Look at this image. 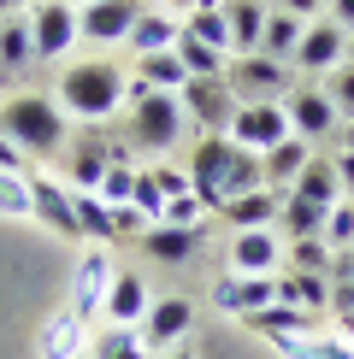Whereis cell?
I'll use <instances>...</instances> for the list:
<instances>
[{"label":"cell","mask_w":354,"mask_h":359,"mask_svg":"<svg viewBox=\"0 0 354 359\" xmlns=\"http://www.w3.org/2000/svg\"><path fill=\"white\" fill-rule=\"evenodd\" d=\"M277 12H289V18H301V24H313V18H324V6L331 0H272Z\"/></svg>","instance_id":"cell-42"},{"label":"cell","mask_w":354,"mask_h":359,"mask_svg":"<svg viewBox=\"0 0 354 359\" xmlns=\"http://www.w3.org/2000/svg\"><path fill=\"white\" fill-rule=\"evenodd\" d=\"M136 242H142V253H148L154 265H189V259L201 253V242H206V224H201V230H177V224H148Z\"/></svg>","instance_id":"cell-19"},{"label":"cell","mask_w":354,"mask_h":359,"mask_svg":"<svg viewBox=\"0 0 354 359\" xmlns=\"http://www.w3.org/2000/svg\"><path fill=\"white\" fill-rule=\"evenodd\" d=\"M177 100H183L189 124H195L201 136H225L230 118H236V107H242V100L230 95V83H225V77H189V88H183Z\"/></svg>","instance_id":"cell-8"},{"label":"cell","mask_w":354,"mask_h":359,"mask_svg":"<svg viewBox=\"0 0 354 359\" xmlns=\"http://www.w3.org/2000/svg\"><path fill=\"white\" fill-rule=\"evenodd\" d=\"M112 218H118V242H124V236H142V230H148V218L136 212V206H112Z\"/></svg>","instance_id":"cell-44"},{"label":"cell","mask_w":354,"mask_h":359,"mask_svg":"<svg viewBox=\"0 0 354 359\" xmlns=\"http://www.w3.org/2000/svg\"><path fill=\"white\" fill-rule=\"evenodd\" d=\"M336 336H343V341H354V312H343V318H336Z\"/></svg>","instance_id":"cell-49"},{"label":"cell","mask_w":354,"mask_h":359,"mask_svg":"<svg viewBox=\"0 0 354 359\" xmlns=\"http://www.w3.org/2000/svg\"><path fill=\"white\" fill-rule=\"evenodd\" d=\"M225 136L236 147H248V154H266V147H277L289 136V118H284V100H248V107H236L230 130Z\"/></svg>","instance_id":"cell-14"},{"label":"cell","mask_w":354,"mask_h":359,"mask_svg":"<svg viewBox=\"0 0 354 359\" xmlns=\"http://www.w3.org/2000/svg\"><path fill=\"white\" fill-rule=\"evenodd\" d=\"M136 330L148 341V353H166V348H177V341H189V330H195V301H189V294H166V301L148 306V318L136 324Z\"/></svg>","instance_id":"cell-15"},{"label":"cell","mask_w":354,"mask_h":359,"mask_svg":"<svg viewBox=\"0 0 354 359\" xmlns=\"http://www.w3.org/2000/svg\"><path fill=\"white\" fill-rule=\"evenodd\" d=\"M225 18H230V59H236V53H260L266 18H272V0H225Z\"/></svg>","instance_id":"cell-24"},{"label":"cell","mask_w":354,"mask_h":359,"mask_svg":"<svg viewBox=\"0 0 354 359\" xmlns=\"http://www.w3.org/2000/svg\"><path fill=\"white\" fill-rule=\"evenodd\" d=\"M0 18H6V6H0Z\"/></svg>","instance_id":"cell-55"},{"label":"cell","mask_w":354,"mask_h":359,"mask_svg":"<svg viewBox=\"0 0 354 359\" xmlns=\"http://www.w3.org/2000/svg\"><path fill=\"white\" fill-rule=\"evenodd\" d=\"M130 77H136L142 88H159V95H183L189 88V71H183V59H177V48L130 59Z\"/></svg>","instance_id":"cell-26"},{"label":"cell","mask_w":354,"mask_h":359,"mask_svg":"<svg viewBox=\"0 0 354 359\" xmlns=\"http://www.w3.org/2000/svg\"><path fill=\"white\" fill-rule=\"evenodd\" d=\"M348 59H354V29H348Z\"/></svg>","instance_id":"cell-53"},{"label":"cell","mask_w":354,"mask_h":359,"mask_svg":"<svg viewBox=\"0 0 354 359\" xmlns=\"http://www.w3.org/2000/svg\"><path fill=\"white\" fill-rule=\"evenodd\" d=\"M6 6H12V12H29V6H36V0H6Z\"/></svg>","instance_id":"cell-52"},{"label":"cell","mask_w":354,"mask_h":359,"mask_svg":"<svg viewBox=\"0 0 354 359\" xmlns=\"http://www.w3.org/2000/svg\"><path fill=\"white\" fill-rule=\"evenodd\" d=\"M130 206H136L148 224H159V218H166V189H159L154 165H136V194H130Z\"/></svg>","instance_id":"cell-36"},{"label":"cell","mask_w":354,"mask_h":359,"mask_svg":"<svg viewBox=\"0 0 354 359\" xmlns=\"http://www.w3.org/2000/svg\"><path fill=\"white\" fill-rule=\"evenodd\" d=\"M319 147L313 142H301V136H284L277 147H266L260 154V165H266V189H277V194H289L295 189V177L307 171V159H313Z\"/></svg>","instance_id":"cell-23"},{"label":"cell","mask_w":354,"mask_h":359,"mask_svg":"<svg viewBox=\"0 0 354 359\" xmlns=\"http://www.w3.org/2000/svg\"><path fill=\"white\" fill-rule=\"evenodd\" d=\"M336 142H343V147H354V118H348L343 130H336Z\"/></svg>","instance_id":"cell-51"},{"label":"cell","mask_w":354,"mask_h":359,"mask_svg":"<svg viewBox=\"0 0 354 359\" xmlns=\"http://www.w3.org/2000/svg\"><path fill=\"white\" fill-rule=\"evenodd\" d=\"M324 18L343 24V29H354V0H331V6H324Z\"/></svg>","instance_id":"cell-47"},{"label":"cell","mask_w":354,"mask_h":359,"mask_svg":"<svg viewBox=\"0 0 354 359\" xmlns=\"http://www.w3.org/2000/svg\"><path fill=\"white\" fill-rule=\"evenodd\" d=\"M0 6H6V0H0ZM6 12H12V6H6Z\"/></svg>","instance_id":"cell-56"},{"label":"cell","mask_w":354,"mask_h":359,"mask_svg":"<svg viewBox=\"0 0 354 359\" xmlns=\"http://www.w3.org/2000/svg\"><path fill=\"white\" fill-rule=\"evenodd\" d=\"M59 165H65V183H71V189H88V194H95L100 177L118 165V159H112V136H107L100 124L83 130V136H71V147L59 154Z\"/></svg>","instance_id":"cell-11"},{"label":"cell","mask_w":354,"mask_h":359,"mask_svg":"<svg viewBox=\"0 0 354 359\" xmlns=\"http://www.w3.org/2000/svg\"><path fill=\"white\" fill-rule=\"evenodd\" d=\"M284 118H289V136H301V142H336V130H343V112L331 107V95H324V83H295L289 95H284Z\"/></svg>","instance_id":"cell-5"},{"label":"cell","mask_w":354,"mask_h":359,"mask_svg":"<svg viewBox=\"0 0 354 359\" xmlns=\"http://www.w3.org/2000/svg\"><path fill=\"white\" fill-rule=\"evenodd\" d=\"M324 218H331V206H313V201H295V194H284V230H289V242L295 236H324Z\"/></svg>","instance_id":"cell-34"},{"label":"cell","mask_w":354,"mask_h":359,"mask_svg":"<svg viewBox=\"0 0 354 359\" xmlns=\"http://www.w3.org/2000/svg\"><path fill=\"white\" fill-rule=\"evenodd\" d=\"M88 359H154L136 324H100L88 336Z\"/></svg>","instance_id":"cell-29"},{"label":"cell","mask_w":354,"mask_h":359,"mask_svg":"<svg viewBox=\"0 0 354 359\" xmlns=\"http://www.w3.org/2000/svg\"><path fill=\"white\" fill-rule=\"evenodd\" d=\"M100 201H107V206H130V194H136V165H130V159H118V165L107 171V177H100Z\"/></svg>","instance_id":"cell-38"},{"label":"cell","mask_w":354,"mask_h":359,"mask_svg":"<svg viewBox=\"0 0 354 359\" xmlns=\"http://www.w3.org/2000/svg\"><path fill=\"white\" fill-rule=\"evenodd\" d=\"M225 83H230V95L242 100H284L295 83V65H284V59H272V53H236L230 59V71H225Z\"/></svg>","instance_id":"cell-4"},{"label":"cell","mask_w":354,"mask_h":359,"mask_svg":"<svg viewBox=\"0 0 354 359\" xmlns=\"http://www.w3.org/2000/svg\"><path fill=\"white\" fill-rule=\"evenodd\" d=\"M218 218H225L230 230H277V218H284V194L260 183L248 194H230V201L218 206Z\"/></svg>","instance_id":"cell-18"},{"label":"cell","mask_w":354,"mask_h":359,"mask_svg":"<svg viewBox=\"0 0 354 359\" xmlns=\"http://www.w3.org/2000/svg\"><path fill=\"white\" fill-rule=\"evenodd\" d=\"M230 271L236 277H277L284 271L277 230H230Z\"/></svg>","instance_id":"cell-16"},{"label":"cell","mask_w":354,"mask_h":359,"mask_svg":"<svg viewBox=\"0 0 354 359\" xmlns=\"http://www.w3.org/2000/svg\"><path fill=\"white\" fill-rule=\"evenodd\" d=\"M29 194H36V218L48 224L53 236H65V242H83V230H77V189H71L65 177L29 165Z\"/></svg>","instance_id":"cell-9"},{"label":"cell","mask_w":354,"mask_h":359,"mask_svg":"<svg viewBox=\"0 0 354 359\" xmlns=\"http://www.w3.org/2000/svg\"><path fill=\"white\" fill-rule=\"evenodd\" d=\"M324 242H331V253H348L354 248V201H336L331 218H324Z\"/></svg>","instance_id":"cell-39"},{"label":"cell","mask_w":354,"mask_h":359,"mask_svg":"<svg viewBox=\"0 0 354 359\" xmlns=\"http://www.w3.org/2000/svg\"><path fill=\"white\" fill-rule=\"evenodd\" d=\"M277 306H295V312H331V277H313V271H277Z\"/></svg>","instance_id":"cell-25"},{"label":"cell","mask_w":354,"mask_h":359,"mask_svg":"<svg viewBox=\"0 0 354 359\" xmlns=\"http://www.w3.org/2000/svg\"><path fill=\"white\" fill-rule=\"evenodd\" d=\"M343 59H348V29H343V24H331V18H313L289 65H295V77H331Z\"/></svg>","instance_id":"cell-13"},{"label":"cell","mask_w":354,"mask_h":359,"mask_svg":"<svg viewBox=\"0 0 354 359\" xmlns=\"http://www.w3.org/2000/svg\"><path fill=\"white\" fill-rule=\"evenodd\" d=\"M189 130V112L177 95H159V88H142L130 77V100H124V142L130 154H148V159H166Z\"/></svg>","instance_id":"cell-2"},{"label":"cell","mask_w":354,"mask_h":359,"mask_svg":"<svg viewBox=\"0 0 354 359\" xmlns=\"http://www.w3.org/2000/svg\"><path fill=\"white\" fill-rule=\"evenodd\" d=\"M331 242L324 236H295V242H284V271H313V277H331Z\"/></svg>","instance_id":"cell-31"},{"label":"cell","mask_w":354,"mask_h":359,"mask_svg":"<svg viewBox=\"0 0 354 359\" xmlns=\"http://www.w3.org/2000/svg\"><path fill=\"white\" fill-rule=\"evenodd\" d=\"M213 306L230 312V318H254V312L277 306V277H236V271H225L213 283Z\"/></svg>","instance_id":"cell-17"},{"label":"cell","mask_w":354,"mask_h":359,"mask_svg":"<svg viewBox=\"0 0 354 359\" xmlns=\"http://www.w3.org/2000/svg\"><path fill=\"white\" fill-rule=\"evenodd\" d=\"M142 12H148V0H88V6L77 12L83 18V41L88 48H124Z\"/></svg>","instance_id":"cell-12"},{"label":"cell","mask_w":354,"mask_h":359,"mask_svg":"<svg viewBox=\"0 0 354 359\" xmlns=\"http://www.w3.org/2000/svg\"><path fill=\"white\" fill-rule=\"evenodd\" d=\"M324 95H331V107L343 112V124H348L354 118V59H343V65L324 77Z\"/></svg>","instance_id":"cell-40"},{"label":"cell","mask_w":354,"mask_h":359,"mask_svg":"<svg viewBox=\"0 0 354 359\" xmlns=\"http://www.w3.org/2000/svg\"><path fill=\"white\" fill-rule=\"evenodd\" d=\"M295 201H313V206H336V201H343V183H336V159L331 154H313V159H307V171L301 177H295Z\"/></svg>","instance_id":"cell-28"},{"label":"cell","mask_w":354,"mask_h":359,"mask_svg":"<svg viewBox=\"0 0 354 359\" xmlns=\"http://www.w3.org/2000/svg\"><path fill=\"white\" fill-rule=\"evenodd\" d=\"M36 65V36H29V12H6L0 18V77H18Z\"/></svg>","instance_id":"cell-27"},{"label":"cell","mask_w":354,"mask_h":359,"mask_svg":"<svg viewBox=\"0 0 354 359\" xmlns=\"http://www.w3.org/2000/svg\"><path fill=\"white\" fill-rule=\"evenodd\" d=\"M53 100L65 107L71 124L95 130V124H107V118L124 112V100H130V65H118V59H107V53L71 59V65L59 71V95Z\"/></svg>","instance_id":"cell-1"},{"label":"cell","mask_w":354,"mask_h":359,"mask_svg":"<svg viewBox=\"0 0 354 359\" xmlns=\"http://www.w3.org/2000/svg\"><path fill=\"white\" fill-rule=\"evenodd\" d=\"M324 359H354V341H343V336H331V353Z\"/></svg>","instance_id":"cell-48"},{"label":"cell","mask_w":354,"mask_h":359,"mask_svg":"<svg viewBox=\"0 0 354 359\" xmlns=\"http://www.w3.org/2000/svg\"><path fill=\"white\" fill-rule=\"evenodd\" d=\"M112 253L107 248H83V259L71 265V312H77L83 324L100 318V306H107V289H112Z\"/></svg>","instance_id":"cell-10"},{"label":"cell","mask_w":354,"mask_h":359,"mask_svg":"<svg viewBox=\"0 0 354 359\" xmlns=\"http://www.w3.org/2000/svg\"><path fill=\"white\" fill-rule=\"evenodd\" d=\"M0 136L18 142L29 159H59L71 136V118L53 95H6L0 100Z\"/></svg>","instance_id":"cell-3"},{"label":"cell","mask_w":354,"mask_h":359,"mask_svg":"<svg viewBox=\"0 0 354 359\" xmlns=\"http://www.w3.org/2000/svg\"><path fill=\"white\" fill-rule=\"evenodd\" d=\"M272 348L284 359H324V353H331V336H277Z\"/></svg>","instance_id":"cell-41"},{"label":"cell","mask_w":354,"mask_h":359,"mask_svg":"<svg viewBox=\"0 0 354 359\" xmlns=\"http://www.w3.org/2000/svg\"><path fill=\"white\" fill-rule=\"evenodd\" d=\"M266 183V165H260V154H248V147H236V165L225 177V201L230 194H248V189H260Z\"/></svg>","instance_id":"cell-37"},{"label":"cell","mask_w":354,"mask_h":359,"mask_svg":"<svg viewBox=\"0 0 354 359\" xmlns=\"http://www.w3.org/2000/svg\"><path fill=\"white\" fill-rule=\"evenodd\" d=\"M331 312H354V277H331Z\"/></svg>","instance_id":"cell-43"},{"label":"cell","mask_w":354,"mask_h":359,"mask_svg":"<svg viewBox=\"0 0 354 359\" xmlns=\"http://www.w3.org/2000/svg\"><path fill=\"white\" fill-rule=\"evenodd\" d=\"M183 36L206 41V48L230 53V18H225V0H195V12H183Z\"/></svg>","instance_id":"cell-30"},{"label":"cell","mask_w":354,"mask_h":359,"mask_svg":"<svg viewBox=\"0 0 354 359\" xmlns=\"http://www.w3.org/2000/svg\"><path fill=\"white\" fill-rule=\"evenodd\" d=\"M148 306H154V294H148L142 271H112V289H107V306H100V318L107 324H142Z\"/></svg>","instance_id":"cell-21"},{"label":"cell","mask_w":354,"mask_h":359,"mask_svg":"<svg viewBox=\"0 0 354 359\" xmlns=\"http://www.w3.org/2000/svg\"><path fill=\"white\" fill-rule=\"evenodd\" d=\"M177 59H183V71H189V77H225V71H230V53L206 48V41H195V36H183V41H177Z\"/></svg>","instance_id":"cell-33"},{"label":"cell","mask_w":354,"mask_h":359,"mask_svg":"<svg viewBox=\"0 0 354 359\" xmlns=\"http://www.w3.org/2000/svg\"><path fill=\"white\" fill-rule=\"evenodd\" d=\"M0 171H29V154L18 142H6V136H0Z\"/></svg>","instance_id":"cell-46"},{"label":"cell","mask_w":354,"mask_h":359,"mask_svg":"<svg viewBox=\"0 0 354 359\" xmlns=\"http://www.w3.org/2000/svg\"><path fill=\"white\" fill-rule=\"evenodd\" d=\"M29 36H36V65H53L83 41V18L71 0H36L29 6Z\"/></svg>","instance_id":"cell-6"},{"label":"cell","mask_w":354,"mask_h":359,"mask_svg":"<svg viewBox=\"0 0 354 359\" xmlns=\"http://www.w3.org/2000/svg\"><path fill=\"white\" fill-rule=\"evenodd\" d=\"M230 165H236V142L230 136H195V147H189V183H195V194L213 206V218H218V206H225Z\"/></svg>","instance_id":"cell-7"},{"label":"cell","mask_w":354,"mask_h":359,"mask_svg":"<svg viewBox=\"0 0 354 359\" xmlns=\"http://www.w3.org/2000/svg\"><path fill=\"white\" fill-rule=\"evenodd\" d=\"M88 336H95V330H88L77 312L65 306V312H53V318L41 324V341H36V348H41V359H88Z\"/></svg>","instance_id":"cell-22"},{"label":"cell","mask_w":354,"mask_h":359,"mask_svg":"<svg viewBox=\"0 0 354 359\" xmlns=\"http://www.w3.org/2000/svg\"><path fill=\"white\" fill-rule=\"evenodd\" d=\"M336 183H343V194H348V201H354V147H336Z\"/></svg>","instance_id":"cell-45"},{"label":"cell","mask_w":354,"mask_h":359,"mask_svg":"<svg viewBox=\"0 0 354 359\" xmlns=\"http://www.w3.org/2000/svg\"><path fill=\"white\" fill-rule=\"evenodd\" d=\"M0 218H36L29 171H0Z\"/></svg>","instance_id":"cell-35"},{"label":"cell","mask_w":354,"mask_h":359,"mask_svg":"<svg viewBox=\"0 0 354 359\" xmlns=\"http://www.w3.org/2000/svg\"><path fill=\"white\" fill-rule=\"evenodd\" d=\"M177 41H183V18H177L171 6H148L124 48H130V59H142V53H166V48H177Z\"/></svg>","instance_id":"cell-20"},{"label":"cell","mask_w":354,"mask_h":359,"mask_svg":"<svg viewBox=\"0 0 354 359\" xmlns=\"http://www.w3.org/2000/svg\"><path fill=\"white\" fill-rule=\"evenodd\" d=\"M159 359H195V348H189V341H177V348H166Z\"/></svg>","instance_id":"cell-50"},{"label":"cell","mask_w":354,"mask_h":359,"mask_svg":"<svg viewBox=\"0 0 354 359\" xmlns=\"http://www.w3.org/2000/svg\"><path fill=\"white\" fill-rule=\"evenodd\" d=\"M301 36H307V24L272 6V18H266V36H260V53H272V59H284V65H289L295 48H301Z\"/></svg>","instance_id":"cell-32"},{"label":"cell","mask_w":354,"mask_h":359,"mask_svg":"<svg viewBox=\"0 0 354 359\" xmlns=\"http://www.w3.org/2000/svg\"><path fill=\"white\" fill-rule=\"evenodd\" d=\"M71 6H77V12H83V6H88V0H71Z\"/></svg>","instance_id":"cell-54"}]
</instances>
